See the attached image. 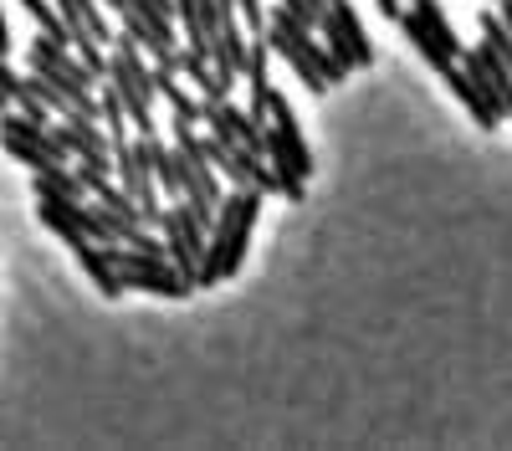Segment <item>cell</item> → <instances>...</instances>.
<instances>
[{
	"mask_svg": "<svg viewBox=\"0 0 512 451\" xmlns=\"http://www.w3.org/2000/svg\"><path fill=\"white\" fill-rule=\"evenodd\" d=\"M262 195L256 185H231V195H221L216 221H210V241H205V262H200V282L195 287H216L226 277L241 272L246 246L256 231V216H262Z\"/></svg>",
	"mask_w": 512,
	"mask_h": 451,
	"instance_id": "cell-1",
	"label": "cell"
},
{
	"mask_svg": "<svg viewBox=\"0 0 512 451\" xmlns=\"http://www.w3.org/2000/svg\"><path fill=\"white\" fill-rule=\"evenodd\" d=\"M108 82L118 88L123 108H128V123H134L139 139H154L159 134V118H154V98H159V82H154V67H144V47L134 36H118V47L108 57Z\"/></svg>",
	"mask_w": 512,
	"mask_h": 451,
	"instance_id": "cell-2",
	"label": "cell"
},
{
	"mask_svg": "<svg viewBox=\"0 0 512 451\" xmlns=\"http://www.w3.org/2000/svg\"><path fill=\"white\" fill-rule=\"evenodd\" d=\"M113 262H118V277L123 287H134V293H154V298H185L190 293V277L169 262V257H149V252H134V246H108Z\"/></svg>",
	"mask_w": 512,
	"mask_h": 451,
	"instance_id": "cell-3",
	"label": "cell"
},
{
	"mask_svg": "<svg viewBox=\"0 0 512 451\" xmlns=\"http://www.w3.org/2000/svg\"><path fill=\"white\" fill-rule=\"evenodd\" d=\"M159 236H164V246H169V262H175L190 282H200V262H205L210 226L195 216V205H190V200L164 205V216H159Z\"/></svg>",
	"mask_w": 512,
	"mask_h": 451,
	"instance_id": "cell-4",
	"label": "cell"
},
{
	"mask_svg": "<svg viewBox=\"0 0 512 451\" xmlns=\"http://www.w3.org/2000/svg\"><path fill=\"white\" fill-rule=\"evenodd\" d=\"M113 175H118V185H123L128 195L144 205L149 226H159V216H164V205H159V175H154V159H149L144 139L113 144Z\"/></svg>",
	"mask_w": 512,
	"mask_h": 451,
	"instance_id": "cell-5",
	"label": "cell"
},
{
	"mask_svg": "<svg viewBox=\"0 0 512 451\" xmlns=\"http://www.w3.org/2000/svg\"><path fill=\"white\" fill-rule=\"evenodd\" d=\"M267 164L282 180V195L287 200H303V185L313 175V149L303 134H282V129H267Z\"/></svg>",
	"mask_w": 512,
	"mask_h": 451,
	"instance_id": "cell-6",
	"label": "cell"
},
{
	"mask_svg": "<svg viewBox=\"0 0 512 451\" xmlns=\"http://www.w3.org/2000/svg\"><path fill=\"white\" fill-rule=\"evenodd\" d=\"M441 77H446V88L456 93V103H461L466 113L477 118V129H487V134H492L497 123L507 118V113H502V103L492 98V88H487V82H482V77H477L472 67H466V62H451V67H446Z\"/></svg>",
	"mask_w": 512,
	"mask_h": 451,
	"instance_id": "cell-7",
	"label": "cell"
},
{
	"mask_svg": "<svg viewBox=\"0 0 512 451\" xmlns=\"http://www.w3.org/2000/svg\"><path fill=\"white\" fill-rule=\"evenodd\" d=\"M461 62L487 82L492 98L502 103V113L512 118V62H502V52H492L487 41H477V47H461Z\"/></svg>",
	"mask_w": 512,
	"mask_h": 451,
	"instance_id": "cell-8",
	"label": "cell"
},
{
	"mask_svg": "<svg viewBox=\"0 0 512 451\" xmlns=\"http://www.w3.org/2000/svg\"><path fill=\"white\" fill-rule=\"evenodd\" d=\"M52 6L62 11L72 41L77 36H93V41H103V47H108V41H118L113 26H108V16H103V0H52Z\"/></svg>",
	"mask_w": 512,
	"mask_h": 451,
	"instance_id": "cell-9",
	"label": "cell"
},
{
	"mask_svg": "<svg viewBox=\"0 0 512 451\" xmlns=\"http://www.w3.org/2000/svg\"><path fill=\"white\" fill-rule=\"evenodd\" d=\"M72 257H77V267L88 272V282L98 287L103 298H118V293H123V277H118V262H113V252H108L103 241H82V246H77Z\"/></svg>",
	"mask_w": 512,
	"mask_h": 451,
	"instance_id": "cell-10",
	"label": "cell"
},
{
	"mask_svg": "<svg viewBox=\"0 0 512 451\" xmlns=\"http://www.w3.org/2000/svg\"><path fill=\"white\" fill-rule=\"evenodd\" d=\"M400 31L410 36V47L420 52V62H431L436 72H446L451 62H461V57H456V52L446 47V41H441V36H436L431 26L420 21V11H415V6H410V11H400Z\"/></svg>",
	"mask_w": 512,
	"mask_h": 451,
	"instance_id": "cell-11",
	"label": "cell"
},
{
	"mask_svg": "<svg viewBox=\"0 0 512 451\" xmlns=\"http://www.w3.org/2000/svg\"><path fill=\"white\" fill-rule=\"evenodd\" d=\"M144 149H149V159H154L159 190H164L169 200H180V195H185V154H180V144H164V139L154 134V139H144Z\"/></svg>",
	"mask_w": 512,
	"mask_h": 451,
	"instance_id": "cell-12",
	"label": "cell"
},
{
	"mask_svg": "<svg viewBox=\"0 0 512 451\" xmlns=\"http://www.w3.org/2000/svg\"><path fill=\"white\" fill-rule=\"evenodd\" d=\"M328 21L338 26V36L349 41L354 62H359V67H374V47H369V31H364V21H359V11L349 6V0H333V6H328Z\"/></svg>",
	"mask_w": 512,
	"mask_h": 451,
	"instance_id": "cell-13",
	"label": "cell"
},
{
	"mask_svg": "<svg viewBox=\"0 0 512 451\" xmlns=\"http://www.w3.org/2000/svg\"><path fill=\"white\" fill-rule=\"evenodd\" d=\"M0 134H11V139H26V144H36V149H47V154H57L62 164L72 159V154L57 144L52 123H36V118H26V113H0Z\"/></svg>",
	"mask_w": 512,
	"mask_h": 451,
	"instance_id": "cell-14",
	"label": "cell"
},
{
	"mask_svg": "<svg viewBox=\"0 0 512 451\" xmlns=\"http://www.w3.org/2000/svg\"><path fill=\"white\" fill-rule=\"evenodd\" d=\"M175 67L190 77V88H195L200 98H226V93H231V82H226L216 67H210V57H200V52H190V47L175 52Z\"/></svg>",
	"mask_w": 512,
	"mask_h": 451,
	"instance_id": "cell-15",
	"label": "cell"
},
{
	"mask_svg": "<svg viewBox=\"0 0 512 451\" xmlns=\"http://www.w3.org/2000/svg\"><path fill=\"white\" fill-rule=\"evenodd\" d=\"M118 21H123V36H134V41H139V47H144L154 62H164V57H175V52H180V47H169L164 36H154V31L139 21V11H134V6H123V11H118Z\"/></svg>",
	"mask_w": 512,
	"mask_h": 451,
	"instance_id": "cell-16",
	"label": "cell"
},
{
	"mask_svg": "<svg viewBox=\"0 0 512 451\" xmlns=\"http://www.w3.org/2000/svg\"><path fill=\"white\" fill-rule=\"evenodd\" d=\"M36 190L62 195V200H82V195H88L82 175H77V170H67V164H52V170H36Z\"/></svg>",
	"mask_w": 512,
	"mask_h": 451,
	"instance_id": "cell-17",
	"label": "cell"
},
{
	"mask_svg": "<svg viewBox=\"0 0 512 451\" xmlns=\"http://www.w3.org/2000/svg\"><path fill=\"white\" fill-rule=\"evenodd\" d=\"M21 11L41 26V36H52V41H67L72 47V31H67V21H62V11L52 6V0H21Z\"/></svg>",
	"mask_w": 512,
	"mask_h": 451,
	"instance_id": "cell-18",
	"label": "cell"
},
{
	"mask_svg": "<svg viewBox=\"0 0 512 451\" xmlns=\"http://www.w3.org/2000/svg\"><path fill=\"white\" fill-rule=\"evenodd\" d=\"M175 11H180V26H185V47L210 57V36H205V21H200V0H175Z\"/></svg>",
	"mask_w": 512,
	"mask_h": 451,
	"instance_id": "cell-19",
	"label": "cell"
},
{
	"mask_svg": "<svg viewBox=\"0 0 512 451\" xmlns=\"http://www.w3.org/2000/svg\"><path fill=\"white\" fill-rule=\"evenodd\" d=\"M410 6H415V11H420V21H425V26H431V31H436V36L446 41V47H451V52L461 57V36H456V26L446 21V11L436 6V0H410Z\"/></svg>",
	"mask_w": 512,
	"mask_h": 451,
	"instance_id": "cell-20",
	"label": "cell"
},
{
	"mask_svg": "<svg viewBox=\"0 0 512 451\" xmlns=\"http://www.w3.org/2000/svg\"><path fill=\"white\" fill-rule=\"evenodd\" d=\"M26 82H31V88H36V98H41V103H47L52 113H62V118H67V113H77V103H72V98H67L62 88H57V82H52L47 72H31Z\"/></svg>",
	"mask_w": 512,
	"mask_h": 451,
	"instance_id": "cell-21",
	"label": "cell"
},
{
	"mask_svg": "<svg viewBox=\"0 0 512 451\" xmlns=\"http://www.w3.org/2000/svg\"><path fill=\"white\" fill-rule=\"evenodd\" d=\"M482 41H487V47L492 52H502V62H512V31H507V21L497 16V11H482Z\"/></svg>",
	"mask_w": 512,
	"mask_h": 451,
	"instance_id": "cell-22",
	"label": "cell"
},
{
	"mask_svg": "<svg viewBox=\"0 0 512 451\" xmlns=\"http://www.w3.org/2000/svg\"><path fill=\"white\" fill-rule=\"evenodd\" d=\"M236 11H241L251 36H267V6H262V0H236Z\"/></svg>",
	"mask_w": 512,
	"mask_h": 451,
	"instance_id": "cell-23",
	"label": "cell"
},
{
	"mask_svg": "<svg viewBox=\"0 0 512 451\" xmlns=\"http://www.w3.org/2000/svg\"><path fill=\"white\" fill-rule=\"evenodd\" d=\"M11 93H16V72H11V67H6V57H0V113H6V108H11V103H16V98H11Z\"/></svg>",
	"mask_w": 512,
	"mask_h": 451,
	"instance_id": "cell-24",
	"label": "cell"
},
{
	"mask_svg": "<svg viewBox=\"0 0 512 451\" xmlns=\"http://www.w3.org/2000/svg\"><path fill=\"white\" fill-rule=\"evenodd\" d=\"M374 6H379L384 16H395V21H400V0H374Z\"/></svg>",
	"mask_w": 512,
	"mask_h": 451,
	"instance_id": "cell-25",
	"label": "cell"
},
{
	"mask_svg": "<svg viewBox=\"0 0 512 451\" xmlns=\"http://www.w3.org/2000/svg\"><path fill=\"white\" fill-rule=\"evenodd\" d=\"M11 52V31H6V16H0V57Z\"/></svg>",
	"mask_w": 512,
	"mask_h": 451,
	"instance_id": "cell-26",
	"label": "cell"
},
{
	"mask_svg": "<svg viewBox=\"0 0 512 451\" xmlns=\"http://www.w3.org/2000/svg\"><path fill=\"white\" fill-rule=\"evenodd\" d=\"M123 6H128V0H103V11H113V16H118Z\"/></svg>",
	"mask_w": 512,
	"mask_h": 451,
	"instance_id": "cell-27",
	"label": "cell"
},
{
	"mask_svg": "<svg viewBox=\"0 0 512 451\" xmlns=\"http://www.w3.org/2000/svg\"><path fill=\"white\" fill-rule=\"evenodd\" d=\"M328 6H333V0H328Z\"/></svg>",
	"mask_w": 512,
	"mask_h": 451,
	"instance_id": "cell-28",
	"label": "cell"
}]
</instances>
